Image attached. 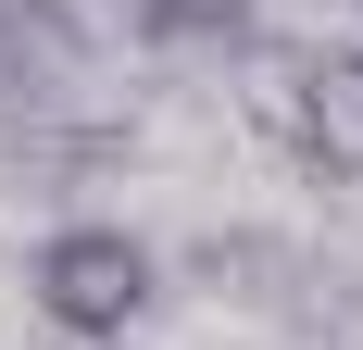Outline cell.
Wrapping results in <instances>:
<instances>
[{
	"mask_svg": "<svg viewBox=\"0 0 363 350\" xmlns=\"http://www.w3.org/2000/svg\"><path fill=\"white\" fill-rule=\"evenodd\" d=\"M63 75H75V26L50 13V0H0V113L13 101H63Z\"/></svg>",
	"mask_w": 363,
	"mask_h": 350,
	"instance_id": "3",
	"label": "cell"
},
{
	"mask_svg": "<svg viewBox=\"0 0 363 350\" xmlns=\"http://www.w3.org/2000/svg\"><path fill=\"white\" fill-rule=\"evenodd\" d=\"M150 288H163V263H150L138 225H50L26 250V300L50 338H125L150 313Z\"/></svg>",
	"mask_w": 363,
	"mask_h": 350,
	"instance_id": "1",
	"label": "cell"
},
{
	"mask_svg": "<svg viewBox=\"0 0 363 350\" xmlns=\"http://www.w3.org/2000/svg\"><path fill=\"white\" fill-rule=\"evenodd\" d=\"M289 150L313 175H351V188H363V38L289 63Z\"/></svg>",
	"mask_w": 363,
	"mask_h": 350,
	"instance_id": "2",
	"label": "cell"
},
{
	"mask_svg": "<svg viewBox=\"0 0 363 350\" xmlns=\"http://www.w3.org/2000/svg\"><path fill=\"white\" fill-rule=\"evenodd\" d=\"M125 26L163 38V50H201V38H238V26H251V0H125Z\"/></svg>",
	"mask_w": 363,
	"mask_h": 350,
	"instance_id": "4",
	"label": "cell"
}]
</instances>
